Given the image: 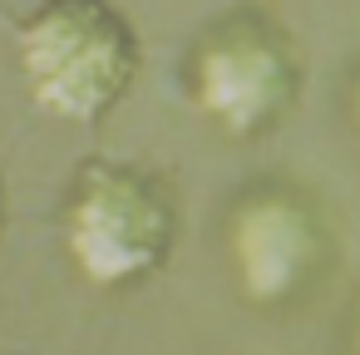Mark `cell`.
I'll list each match as a JSON object with an SVG mask.
<instances>
[{
    "label": "cell",
    "mask_w": 360,
    "mask_h": 355,
    "mask_svg": "<svg viewBox=\"0 0 360 355\" xmlns=\"http://www.w3.org/2000/svg\"><path fill=\"white\" fill-rule=\"evenodd\" d=\"M0 217H6V183H0Z\"/></svg>",
    "instance_id": "277c9868"
},
{
    "label": "cell",
    "mask_w": 360,
    "mask_h": 355,
    "mask_svg": "<svg viewBox=\"0 0 360 355\" xmlns=\"http://www.w3.org/2000/svg\"><path fill=\"white\" fill-rule=\"evenodd\" d=\"M291 84H296L291 60H286L281 40H271V35L247 30V35H217L212 45H202L198 99L232 134L266 129L291 104Z\"/></svg>",
    "instance_id": "3957f363"
},
{
    "label": "cell",
    "mask_w": 360,
    "mask_h": 355,
    "mask_svg": "<svg viewBox=\"0 0 360 355\" xmlns=\"http://www.w3.org/2000/svg\"><path fill=\"white\" fill-rule=\"evenodd\" d=\"M65 232L75 266L99 286H119L168 262L178 237V207L168 183L148 168L99 158L79 173L70 193Z\"/></svg>",
    "instance_id": "7a4b0ae2"
},
{
    "label": "cell",
    "mask_w": 360,
    "mask_h": 355,
    "mask_svg": "<svg viewBox=\"0 0 360 355\" xmlns=\"http://www.w3.org/2000/svg\"><path fill=\"white\" fill-rule=\"evenodd\" d=\"M20 70L40 109L94 124L139 79V35L109 0H45L20 25Z\"/></svg>",
    "instance_id": "6da1fadb"
}]
</instances>
